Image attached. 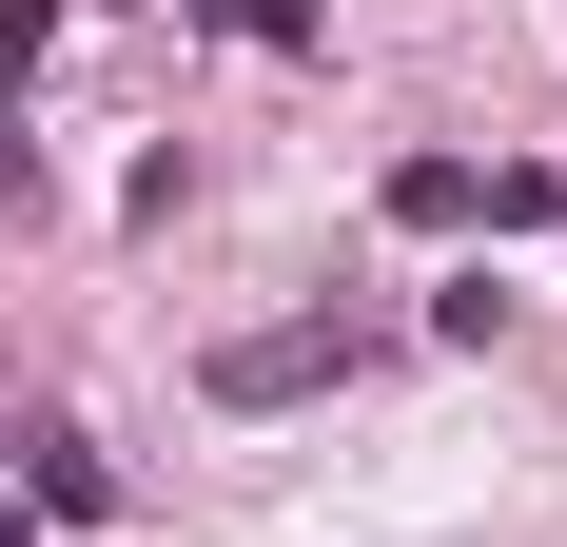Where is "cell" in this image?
Instances as JSON below:
<instances>
[{
	"instance_id": "6da1fadb",
	"label": "cell",
	"mask_w": 567,
	"mask_h": 547,
	"mask_svg": "<svg viewBox=\"0 0 567 547\" xmlns=\"http://www.w3.org/2000/svg\"><path fill=\"white\" fill-rule=\"evenodd\" d=\"M333 372H372V332H352V313H275V332H216V352H196L216 411H293V391H333Z\"/></svg>"
},
{
	"instance_id": "7a4b0ae2",
	"label": "cell",
	"mask_w": 567,
	"mask_h": 547,
	"mask_svg": "<svg viewBox=\"0 0 567 547\" xmlns=\"http://www.w3.org/2000/svg\"><path fill=\"white\" fill-rule=\"evenodd\" d=\"M392 216H411V235H470V216H489V176H470V157H411V176H392Z\"/></svg>"
},
{
	"instance_id": "3957f363",
	"label": "cell",
	"mask_w": 567,
	"mask_h": 547,
	"mask_svg": "<svg viewBox=\"0 0 567 547\" xmlns=\"http://www.w3.org/2000/svg\"><path fill=\"white\" fill-rule=\"evenodd\" d=\"M0 176H20V157H0Z\"/></svg>"
}]
</instances>
